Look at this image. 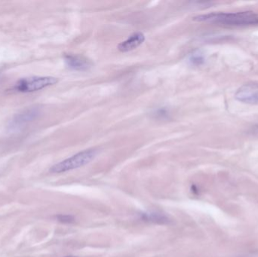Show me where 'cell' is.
Segmentation results:
<instances>
[{
	"mask_svg": "<svg viewBox=\"0 0 258 257\" xmlns=\"http://www.w3.org/2000/svg\"><path fill=\"white\" fill-rule=\"evenodd\" d=\"M153 116H156L157 119H167L169 116V111L165 107H161L155 110Z\"/></svg>",
	"mask_w": 258,
	"mask_h": 257,
	"instance_id": "10",
	"label": "cell"
},
{
	"mask_svg": "<svg viewBox=\"0 0 258 257\" xmlns=\"http://www.w3.org/2000/svg\"><path fill=\"white\" fill-rule=\"evenodd\" d=\"M240 257H258V253H252V254L246 255V256H242Z\"/></svg>",
	"mask_w": 258,
	"mask_h": 257,
	"instance_id": "12",
	"label": "cell"
},
{
	"mask_svg": "<svg viewBox=\"0 0 258 257\" xmlns=\"http://www.w3.org/2000/svg\"><path fill=\"white\" fill-rule=\"evenodd\" d=\"M64 257H78V256H64Z\"/></svg>",
	"mask_w": 258,
	"mask_h": 257,
	"instance_id": "13",
	"label": "cell"
},
{
	"mask_svg": "<svg viewBox=\"0 0 258 257\" xmlns=\"http://www.w3.org/2000/svg\"><path fill=\"white\" fill-rule=\"evenodd\" d=\"M64 61L70 69L75 71H87L92 66L90 60L78 54H65Z\"/></svg>",
	"mask_w": 258,
	"mask_h": 257,
	"instance_id": "6",
	"label": "cell"
},
{
	"mask_svg": "<svg viewBox=\"0 0 258 257\" xmlns=\"http://www.w3.org/2000/svg\"><path fill=\"white\" fill-rule=\"evenodd\" d=\"M235 98L243 104L258 105V84L248 83L243 84L235 94Z\"/></svg>",
	"mask_w": 258,
	"mask_h": 257,
	"instance_id": "4",
	"label": "cell"
},
{
	"mask_svg": "<svg viewBox=\"0 0 258 257\" xmlns=\"http://www.w3.org/2000/svg\"><path fill=\"white\" fill-rule=\"evenodd\" d=\"M188 60H189V63L194 66H200L205 63L206 57L202 51H195L189 54Z\"/></svg>",
	"mask_w": 258,
	"mask_h": 257,
	"instance_id": "9",
	"label": "cell"
},
{
	"mask_svg": "<svg viewBox=\"0 0 258 257\" xmlns=\"http://www.w3.org/2000/svg\"><path fill=\"white\" fill-rule=\"evenodd\" d=\"M194 21L227 27H248L258 25V14L250 11L236 13L218 12L198 15L194 17Z\"/></svg>",
	"mask_w": 258,
	"mask_h": 257,
	"instance_id": "1",
	"label": "cell"
},
{
	"mask_svg": "<svg viewBox=\"0 0 258 257\" xmlns=\"http://www.w3.org/2000/svg\"><path fill=\"white\" fill-rule=\"evenodd\" d=\"M39 114H40V110L38 107L27 109L13 118V119L11 121L10 128H21L23 125H25L33 119H36Z\"/></svg>",
	"mask_w": 258,
	"mask_h": 257,
	"instance_id": "5",
	"label": "cell"
},
{
	"mask_svg": "<svg viewBox=\"0 0 258 257\" xmlns=\"http://www.w3.org/2000/svg\"><path fill=\"white\" fill-rule=\"evenodd\" d=\"M57 78L52 76H33L19 80L12 88V90L20 93H30L42 90L45 88L54 85Z\"/></svg>",
	"mask_w": 258,
	"mask_h": 257,
	"instance_id": "3",
	"label": "cell"
},
{
	"mask_svg": "<svg viewBox=\"0 0 258 257\" xmlns=\"http://www.w3.org/2000/svg\"><path fill=\"white\" fill-rule=\"evenodd\" d=\"M56 218L59 222L63 223H72L75 220L73 216L68 215V214H60V215H57Z\"/></svg>",
	"mask_w": 258,
	"mask_h": 257,
	"instance_id": "11",
	"label": "cell"
},
{
	"mask_svg": "<svg viewBox=\"0 0 258 257\" xmlns=\"http://www.w3.org/2000/svg\"><path fill=\"white\" fill-rule=\"evenodd\" d=\"M145 39V35L142 32H135L131 34L123 42H120L118 45L117 49L122 53L133 51L142 45Z\"/></svg>",
	"mask_w": 258,
	"mask_h": 257,
	"instance_id": "7",
	"label": "cell"
},
{
	"mask_svg": "<svg viewBox=\"0 0 258 257\" xmlns=\"http://www.w3.org/2000/svg\"><path fill=\"white\" fill-rule=\"evenodd\" d=\"M140 220L147 223L166 225L171 222L169 217L165 214L158 212H142L138 214Z\"/></svg>",
	"mask_w": 258,
	"mask_h": 257,
	"instance_id": "8",
	"label": "cell"
},
{
	"mask_svg": "<svg viewBox=\"0 0 258 257\" xmlns=\"http://www.w3.org/2000/svg\"><path fill=\"white\" fill-rule=\"evenodd\" d=\"M97 154H98V151L95 149L81 151L73 156L53 165L50 168V172L53 174H61L80 168L93 161Z\"/></svg>",
	"mask_w": 258,
	"mask_h": 257,
	"instance_id": "2",
	"label": "cell"
}]
</instances>
